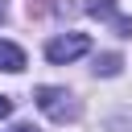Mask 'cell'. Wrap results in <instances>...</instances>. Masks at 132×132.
<instances>
[{"mask_svg":"<svg viewBox=\"0 0 132 132\" xmlns=\"http://www.w3.org/2000/svg\"><path fill=\"white\" fill-rule=\"evenodd\" d=\"M33 99H37V107H41L50 120H58V124H66V120H74V116H78V103H74L62 87H37V91H33Z\"/></svg>","mask_w":132,"mask_h":132,"instance_id":"obj_1","label":"cell"},{"mask_svg":"<svg viewBox=\"0 0 132 132\" xmlns=\"http://www.w3.org/2000/svg\"><path fill=\"white\" fill-rule=\"evenodd\" d=\"M87 50H91V37H87V33H62V37L45 41V58H50L54 66L74 62V58H82Z\"/></svg>","mask_w":132,"mask_h":132,"instance_id":"obj_2","label":"cell"},{"mask_svg":"<svg viewBox=\"0 0 132 132\" xmlns=\"http://www.w3.org/2000/svg\"><path fill=\"white\" fill-rule=\"evenodd\" d=\"M87 12H91V16H99V21H111L120 33H128V37H132V16H120L111 0H87Z\"/></svg>","mask_w":132,"mask_h":132,"instance_id":"obj_3","label":"cell"},{"mask_svg":"<svg viewBox=\"0 0 132 132\" xmlns=\"http://www.w3.org/2000/svg\"><path fill=\"white\" fill-rule=\"evenodd\" d=\"M0 70L21 74V70H25V50H21V45H12V41H0Z\"/></svg>","mask_w":132,"mask_h":132,"instance_id":"obj_4","label":"cell"},{"mask_svg":"<svg viewBox=\"0 0 132 132\" xmlns=\"http://www.w3.org/2000/svg\"><path fill=\"white\" fill-rule=\"evenodd\" d=\"M95 70H99V74H120V54H103V58L95 62Z\"/></svg>","mask_w":132,"mask_h":132,"instance_id":"obj_5","label":"cell"},{"mask_svg":"<svg viewBox=\"0 0 132 132\" xmlns=\"http://www.w3.org/2000/svg\"><path fill=\"white\" fill-rule=\"evenodd\" d=\"M4 116H12V99H8V95H0V120H4Z\"/></svg>","mask_w":132,"mask_h":132,"instance_id":"obj_6","label":"cell"},{"mask_svg":"<svg viewBox=\"0 0 132 132\" xmlns=\"http://www.w3.org/2000/svg\"><path fill=\"white\" fill-rule=\"evenodd\" d=\"M12 132H37V128H29V124H16V128H12Z\"/></svg>","mask_w":132,"mask_h":132,"instance_id":"obj_7","label":"cell"},{"mask_svg":"<svg viewBox=\"0 0 132 132\" xmlns=\"http://www.w3.org/2000/svg\"><path fill=\"white\" fill-rule=\"evenodd\" d=\"M0 16H4V0H0Z\"/></svg>","mask_w":132,"mask_h":132,"instance_id":"obj_8","label":"cell"}]
</instances>
